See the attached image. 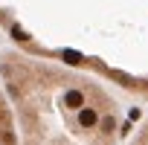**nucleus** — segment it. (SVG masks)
Here are the masks:
<instances>
[{
    "instance_id": "nucleus-1",
    "label": "nucleus",
    "mask_w": 148,
    "mask_h": 145,
    "mask_svg": "<svg viewBox=\"0 0 148 145\" xmlns=\"http://www.w3.org/2000/svg\"><path fill=\"white\" fill-rule=\"evenodd\" d=\"M26 145H116L119 105L96 81L47 64H6Z\"/></svg>"
},
{
    "instance_id": "nucleus-2",
    "label": "nucleus",
    "mask_w": 148,
    "mask_h": 145,
    "mask_svg": "<svg viewBox=\"0 0 148 145\" xmlns=\"http://www.w3.org/2000/svg\"><path fill=\"white\" fill-rule=\"evenodd\" d=\"M128 145H148V122H145V125L131 136V142H128Z\"/></svg>"
}]
</instances>
